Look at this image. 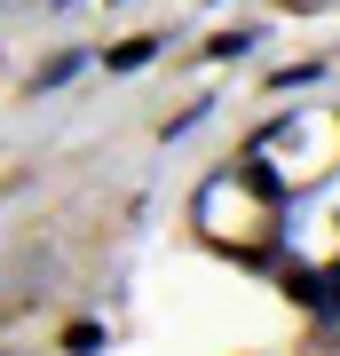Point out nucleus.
Returning a JSON list of instances; mask_svg holds the SVG:
<instances>
[{"mask_svg": "<svg viewBox=\"0 0 340 356\" xmlns=\"http://www.w3.org/2000/svg\"><path fill=\"white\" fill-rule=\"evenodd\" d=\"M151 56H159V32H143V40H119V48H111V72H143Z\"/></svg>", "mask_w": 340, "mask_h": 356, "instance_id": "f257e3e1", "label": "nucleus"}, {"mask_svg": "<svg viewBox=\"0 0 340 356\" xmlns=\"http://www.w3.org/2000/svg\"><path fill=\"white\" fill-rule=\"evenodd\" d=\"M72 72H79V56H56V64H40L32 95H56V88H63V79H72Z\"/></svg>", "mask_w": 340, "mask_h": 356, "instance_id": "f03ea898", "label": "nucleus"}, {"mask_svg": "<svg viewBox=\"0 0 340 356\" xmlns=\"http://www.w3.org/2000/svg\"><path fill=\"white\" fill-rule=\"evenodd\" d=\"M253 48V32H222V40H206V56H245Z\"/></svg>", "mask_w": 340, "mask_h": 356, "instance_id": "20e7f679", "label": "nucleus"}, {"mask_svg": "<svg viewBox=\"0 0 340 356\" xmlns=\"http://www.w3.org/2000/svg\"><path fill=\"white\" fill-rule=\"evenodd\" d=\"M316 79H325V64H301V72H277V79H269V95H293V88H316Z\"/></svg>", "mask_w": 340, "mask_h": 356, "instance_id": "7ed1b4c3", "label": "nucleus"}, {"mask_svg": "<svg viewBox=\"0 0 340 356\" xmlns=\"http://www.w3.org/2000/svg\"><path fill=\"white\" fill-rule=\"evenodd\" d=\"M63 348H79V356L103 348V325H72V332H63Z\"/></svg>", "mask_w": 340, "mask_h": 356, "instance_id": "39448f33", "label": "nucleus"}]
</instances>
